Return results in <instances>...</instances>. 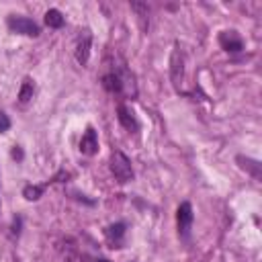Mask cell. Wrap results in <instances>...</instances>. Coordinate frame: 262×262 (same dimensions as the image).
<instances>
[{"instance_id":"8","label":"cell","mask_w":262,"mask_h":262,"mask_svg":"<svg viewBox=\"0 0 262 262\" xmlns=\"http://www.w3.org/2000/svg\"><path fill=\"white\" fill-rule=\"evenodd\" d=\"M172 82L176 88H180V82H182V56L178 49H174L172 54Z\"/></svg>"},{"instance_id":"5","label":"cell","mask_w":262,"mask_h":262,"mask_svg":"<svg viewBox=\"0 0 262 262\" xmlns=\"http://www.w3.org/2000/svg\"><path fill=\"white\" fill-rule=\"evenodd\" d=\"M80 152L84 156H94L98 152V138H96V131L92 127L86 129V134L80 140Z\"/></svg>"},{"instance_id":"12","label":"cell","mask_w":262,"mask_h":262,"mask_svg":"<svg viewBox=\"0 0 262 262\" xmlns=\"http://www.w3.org/2000/svg\"><path fill=\"white\" fill-rule=\"evenodd\" d=\"M41 195H43V187H39V185H29V187H25V191H23V197H25L27 201H37Z\"/></svg>"},{"instance_id":"10","label":"cell","mask_w":262,"mask_h":262,"mask_svg":"<svg viewBox=\"0 0 262 262\" xmlns=\"http://www.w3.org/2000/svg\"><path fill=\"white\" fill-rule=\"evenodd\" d=\"M238 162H240V166L244 168V170H248L254 178H260V164L256 162V160H250V158H238Z\"/></svg>"},{"instance_id":"11","label":"cell","mask_w":262,"mask_h":262,"mask_svg":"<svg viewBox=\"0 0 262 262\" xmlns=\"http://www.w3.org/2000/svg\"><path fill=\"white\" fill-rule=\"evenodd\" d=\"M33 98V82L27 78L25 82H23V86H21V90H19V100L25 104V102H29Z\"/></svg>"},{"instance_id":"6","label":"cell","mask_w":262,"mask_h":262,"mask_svg":"<svg viewBox=\"0 0 262 262\" xmlns=\"http://www.w3.org/2000/svg\"><path fill=\"white\" fill-rule=\"evenodd\" d=\"M117 117H119V123H121L127 131H138V129H140V123H138L136 115L131 113L125 104H119V109H117Z\"/></svg>"},{"instance_id":"9","label":"cell","mask_w":262,"mask_h":262,"mask_svg":"<svg viewBox=\"0 0 262 262\" xmlns=\"http://www.w3.org/2000/svg\"><path fill=\"white\" fill-rule=\"evenodd\" d=\"M45 25H47V27H51V29H60V27L64 25V17H62V13H60L58 9H49V11L45 13Z\"/></svg>"},{"instance_id":"13","label":"cell","mask_w":262,"mask_h":262,"mask_svg":"<svg viewBox=\"0 0 262 262\" xmlns=\"http://www.w3.org/2000/svg\"><path fill=\"white\" fill-rule=\"evenodd\" d=\"M123 233H125V225H123V223H115V225H111V227L107 229V235H109L111 240H119Z\"/></svg>"},{"instance_id":"16","label":"cell","mask_w":262,"mask_h":262,"mask_svg":"<svg viewBox=\"0 0 262 262\" xmlns=\"http://www.w3.org/2000/svg\"><path fill=\"white\" fill-rule=\"evenodd\" d=\"M98 262H109V260H98Z\"/></svg>"},{"instance_id":"15","label":"cell","mask_w":262,"mask_h":262,"mask_svg":"<svg viewBox=\"0 0 262 262\" xmlns=\"http://www.w3.org/2000/svg\"><path fill=\"white\" fill-rule=\"evenodd\" d=\"M13 158H17V160H21V158H23V152H21L19 148H15V150H13Z\"/></svg>"},{"instance_id":"3","label":"cell","mask_w":262,"mask_h":262,"mask_svg":"<svg viewBox=\"0 0 262 262\" xmlns=\"http://www.w3.org/2000/svg\"><path fill=\"white\" fill-rule=\"evenodd\" d=\"M176 219H178V231H180V235H182V238H187V235H189V231H191V225H193V219H195V215H193V207H191V203H182V205L178 207V213H176Z\"/></svg>"},{"instance_id":"2","label":"cell","mask_w":262,"mask_h":262,"mask_svg":"<svg viewBox=\"0 0 262 262\" xmlns=\"http://www.w3.org/2000/svg\"><path fill=\"white\" fill-rule=\"evenodd\" d=\"M9 27L11 31L15 33H21V35H29V37H37L41 31H39V25L27 17H11L9 19Z\"/></svg>"},{"instance_id":"14","label":"cell","mask_w":262,"mask_h":262,"mask_svg":"<svg viewBox=\"0 0 262 262\" xmlns=\"http://www.w3.org/2000/svg\"><path fill=\"white\" fill-rule=\"evenodd\" d=\"M9 129H11V119L5 113H0V134H5Z\"/></svg>"},{"instance_id":"7","label":"cell","mask_w":262,"mask_h":262,"mask_svg":"<svg viewBox=\"0 0 262 262\" xmlns=\"http://www.w3.org/2000/svg\"><path fill=\"white\" fill-rule=\"evenodd\" d=\"M90 43H92L90 33H86V35L78 41V47H76V60H78L80 66H86V64H88V58H90Z\"/></svg>"},{"instance_id":"1","label":"cell","mask_w":262,"mask_h":262,"mask_svg":"<svg viewBox=\"0 0 262 262\" xmlns=\"http://www.w3.org/2000/svg\"><path fill=\"white\" fill-rule=\"evenodd\" d=\"M111 172L115 174V178L119 182H127L134 178V168H131V162L127 160V156L123 152H113L111 156Z\"/></svg>"},{"instance_id":"4","label":"cell","mask_w":262,"mask_h":262,"mask_svg":"<svg viewBox=\"0 0 262 262\" xmlns=\"http://www.w3.org/2000/svg\"><path fill=\"white\" fill-rule=\"evenodd\" d=\"M219 45H221L227 54H238V51L244 49V43H242V39H240V35H238L235 31H223V33L219 35Z\"/></svg>"}]
</instances>
